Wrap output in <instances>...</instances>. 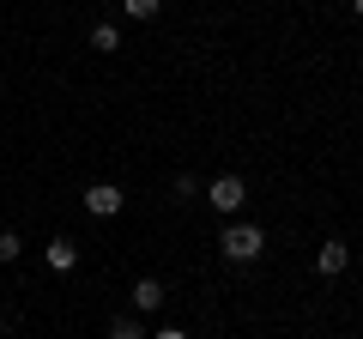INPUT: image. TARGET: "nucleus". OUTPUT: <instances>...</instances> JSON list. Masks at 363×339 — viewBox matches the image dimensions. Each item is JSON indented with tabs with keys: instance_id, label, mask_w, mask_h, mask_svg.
I'll return each instance as SVG.
<instances>
[{
	"instance_id": "1",
	"label": "nucleus",
	"mask_w": 363,
	"mask_h": 339,
	"mask_svg": "<svg viewBox=\"0 0 363 339\" xmlns=\"http://www.w3.org/2000/svg\"><path fill=\"white\" fill-rule=\"evenodd\" d=\"M218 248H224V261H260V255H267V230H260V224H224V236H218Z\"/></svg>"
},
{
	"instance_id": "2",
	"label": "nucleus",
	"mask_w": 363,
	"mask_h": 339,
	"mask_svg": "<svg viewBox=\"0 0 363 339\" xmlns=\"http://www.w3.org/2000/svg\"><path fill=\"white\" fill-rule=\"evenodd\" d=\"M242 200H248V182H242V176H230V170L206 182V206L224 212V218H230V212H242Z\"/></svg>"
},
{
	"instance_id": "3",
	"label": "nucleus",
	"mask_w": 363,
	"mask_h": 339,
	"mask_svg": "<svg viewBox=\"0 0 363 339\" xmlns=\"http://www.w3.org/2000/svg\"><path fill=\"white\" fill-rule=\"evenodd\" d=\"M121 206H128V194H121L116 182H91L85 188V212H91V218H116Z\"/></svg>"
},
{
	"instance_id": "4",
	"label": "nucleus",
	"mask_w": 363,
	"mask_h": 339,
	"mask_svg": "<svg viewBox=\"0 0 363 339\" xmlns=\"http://www.w3.org/2000/svg\"><path fill=\"white\" fill-rule=\"evenodd\" d=\"M315 267H321L327 279H339V273L351 267V243H345V236H327V243H321V255H315Z\"/></svg>"
},
{
	"instance_id": "5",
	"label": "nucleus",
	"mask_w": 363,
	"mask_h": 339,
	"mask_svg": "<svg viewBox=\"0 0 363 339\" xmlns=\"http://www.w3.org/2000/svg\"><path fill=\"white\" fill-rule=\"evenodd\" d=\"M164 303H169L164 279H133V315H157Z\"/></svg>"
},
{
	"instance_id": "6",
	"label": "nucleus",
	"mask_w": 363,
	"mask_h": 339,
	"mask_svg": "<svg viewBox=\"0 0 363 339\" xmlns=\"http://www.w3.org/2000/svg\"><path fill=\"white\" fill-rule=\"evenodd\" d=\"M43 261H49V273H73V267H79V243H73V236H49Z\"/></svg>"
},
{
	"instance_id": "7",
	"label": "nucleus",
	"mask_w": 363,
	"mask_h": 339,
	"mask_svg": "<svg viewBox=\"0 0 363 339\" xmlns=\"http://www.w3.org/2000/svg\"><path fill=\"white\" fill-rule=\"evenodd\" d=\"M91 49L116 55V49H121V30H116V25H91Z\"/></svg>"
},
{
	"instance_id": "8",
	"label": "nucleus",
	"mask_w": 363,
	"mask_h": 339,
	"mask_svg": "<svg viewBox=\"0 0 363 339\" xmlns=\"http://www.w3.org/2000/svg\"><path fill=\"white\" fill-rule=\"evenodd\" d=\"M109 339H145L140 315H116V321H109Z\"/></svg>"
},
{
	"instance_id": "9",
	"label": "nucleus",
	"mask_w": 363,
	"mask_h": 339,
	"mask_svg": "<svg viewBox=\"0 0 363 339\" xmlns=\"http://www.w3.org/2000/svg\"><path fill=\"white\" fill-rule=\"evenodd\" d=\"M18 255H25V236H18V230H0V267H13Z\"/></svg>"
},
{
	"instance_id": "10",
	"label": "nucleus",
	"mask_w": 363,
	"mask_h": 339,
	"mask_svg": "<svg viewBox=\"0 0 363 339\" xmlns=\"http://www.w3.org/2000/svg\"><path fill=\"white\" fill-rule=\"evenodd\" d=\"M157 6H164V0H121V13L140 18V25H145V18H157Z\"/></svg>"
},
{
	"instance_id": "11",
	"label": "nucleus",
	"mask_w": 363,
	"mask_h": 339,
	"mask_svg": "<svg viewBox=\"0 0 363 339\" xmlns=\"http://www.w3.org/2000/svg\"><path fill=\"white\" fill-rule=\"evenodd\" d=\"M176 200H200V182H194V176H188V170H182V176H176Z\"/></svg>"
},
{
	"instance_id": "12",
	"label": "nucleus",
	"mask_w": 363,
	"mask_h": 339,
	"mask_svg": "<svg viewBox=\"0 0 363 339\" xmlns=\"http://www.w3.org/2000/svg\"><path fill=\"white\" fill-rule=\"evenodd\" d=\"M152 339H194V333H182V327H157Z\"/></svg>"
},
{
	"instance_id": "13",
	"label": "nucleus",
	"mask_w": 363,
	"mask_h": 339,
	"mask_svg": "<svg viewBox=\"0 0 363 339\" xmlns=\"http://www.w3.org/2000/svg\"><path fill=\"white\" fill-rule=\"evenodd\" d=\"M351 13H357V18H363V0H351Z\"/></svg>"
},
{
	"instance_id": "14",
	"label": "nucleus",
	"mask_w": 363,
	"mask_h": 339,
	"mask_svg": "<svg viewBox=\"0 0 363 339\" xmlns=\"http://www.w3.org/2000/svg\"><path fill=\"white\" fill-rule=\"evenodd\" d=\"M0 327H6V309H0Z\"/></svg>"
}]
</instances>
